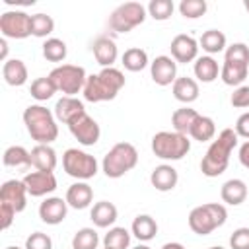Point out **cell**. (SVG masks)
<instances>
[{
    "label": "cell",
    "mask_w": 249,
    "mask_h": 249,
    "mask_svg": "<svg viewBox=\"0 0 249 249\" xmlns=\"http://www.w3.org/2000/svg\"><path fill=\"white\" fill-rule=\"evenodd\" d=\"M0 60H10L8 58V43H6V37H2L0 39Z\"/></svg>",
    "instance_id": "7dc6e473"
},
{
    "label": "cell",
    "mask_w": 249,
    "mask_h": 249,
    "mask_svg": "<svg viewBox=\"0 0 249 249\" xmlns=\"http://www.w3.org/2000/svg\"><path fill=\"white\" fill-rule=\"evenodd\" d=\"M243 6H245V10H247V14H249V0H245V2H243Z\"/></svg>",
    "instance_id": "f907efd6"
},
{
    "label": "cell",
    "mask_w": 249,
    "mask_h": 249,
    "mask_svg": "<svg viewBox=\"0 0 249 249\" xmlns=\"http://www.w3.org/2000/svg\"><path fill=\"white\" fill-rule=\"evenodd\" d=\"M29 93L33 99L37 101H47L51 99L54 93H56V86L53 84V80L49 76H41V78H35L31 82V88H29Z\"/></svg>",
    "instance_id": "d590c367"
},
{
    "label": "cell",
    "mask_w": 249,
    "mask_h": 249,
    "mask_svg": "<svg viewBox=\"0 0 249 249\" xmlns=\"http://www.w3.org/2000/svg\"><path fill=\"white\" fill-rule=\"evenodd\" d=\"M237 156H239L241 165L249 169V140H245V142L239 146V154H237Z\"/></svg>",
    "instance_id": "bcb514c9"
},
{
    "label": "cell",
    "mask_w": 249,
    "mask_h": 249,
    "mask_svg": "<svg viewBox=\"0 0 249 249\" xmlns=\"http://www.w3.org/2000/svg\"><path fill=\"white\" fill-rule=\"evenodd\" d=\"M208 249H226V247H222V245H214V247H208Z\"/></svg>",
    "instance_id": "816d5d0a"
},
{
    "label": "cell",
    "mask_w": 249,
    "mask_h": 249,
    "mask_svg": "<svg viewBox=\"0 0 249 249\" xmlns=\"http://www.w3.org/2000/svg\"><path fill=\"white\" fill-rule=\"evenodd\" d=\"M16 214H18V212H16L10 204L0 202V226H2V230H8V228L12 226V222H14Z\"/></svg>",
    "instance_id": "ee69618b"
},
{
    "label": "cell",
    "mask_w": 249,
    "mask_h": 249,
    "mask_svg": "<svg viewBox=\"0 0 249 249\" xmlns=\"http://www.w3.org/2000/svg\"><path fill=\"white\" fill-rule=\"evenodd\" d=\"M161 249H187V247H183V245L177 243V241H169V243H163Z\"/></svg>",
    "instance_id": "c3c4849f"
},
{
    "label": "cell",
    "mask_w": 249,
    "mask_h": 249,
    "mask_svg": "<svg viewBox=\"0 0 249 249\" xmlns=\"http://www.w3.org/2000/svg\"><path fill=\"white\" fill-rule=\"evenodd\" d=\"M206 10H208L206 0H181L179 2V12L187 19H196V18L204 16Z\"/></svg>",
    "instance_id": "f35d334b"
},
{
    "label": "cell",
    "mask_w": 249,
    "mask_h": 249,
    "mask_svg": "<svg viewBox=\"0 0 249 249\" xmlns=\"http://www.w3.org/2000/svg\"><path fill=\"white\" fill-rule=\"evenodd\" d=\"M121 62H123V66H124L128 72H140V70H144V68L150 64L146 51L140 49V47H130V49H126V51L123 53V56H121Z\"/></svg>",
    "instance_id": "1f68e13d"
},
{
    "label": "cell",
    "mask_w": 249,
    "mask_h": 249,
    "mask_svg": "<svg viewBox=\"0 0 249 249\" xmlns=\"http://www.w3.org/2000/svg\"><path fill=\"white\" fill-rule=\"evenodd\" d=\"M220 196L226 204L230 206H239L245 202L247 198V185L245 181L241 179H228L224 185H222V191H220Z\"/></svg>",
    "instance_id": "d4e9b609"
},
{
    "label": "cell",
    "mask_w": 249,
    "mask_h": 249,
    "mask_svg": "<svg viewBox=\"0 0 249 249\" xmlns=\"http://www.w3.org/2000/svg\"><path fill=\"white\" fill-rule=\"evenodd\" d=\"M216 134V124H214V119L210 117H204V115H198L195 124L191 126V132L189 136L193 140H198V142H208L212 140Z\"/></svg>",
    "instance_id": "d6a6232c"
},
{
    "label": "cell",
    "mask_w": 249,
    "mask_h": 249,
    "mask_svg": "<svg viewBox=\"0 0 249 249\" xmlns=\"http://www.w3.org/2000/svg\"><path fill=\"white\" fill-rule=\"evenodd\" d=\"M171 89H173V97L177 101L185 103V105H189V103H193V101L198 99V82L193 80V78H189V76L177 78L173 82Z\"/></svg>",
    "instance_id": "cb8c5ba5"
},
{
    "label": "cell",
    "mask_w": 249,
    "mask_h": 249,
    "mask_svg": "<svg viewBox=\"0 0 249 249\" xmlns=\"http://www.w3.org/2000/svg\"><path fill=\"white\" fill-rule=\"evenodd\" d=\"M177 181H179V173L173 165L169 163H161L158 167L152 169L150 173V183L156 191L160 193H167V191H173L177 187Z\"/></svg>",
    "instance_id": "d6986e66"
},
{
    "label": "cell",
    "mask_w": 249,
    "mask_h": 249,
    "mask_svg": "<svg viewBox=\"0 0 249 249\" xmlns=\"http://www.w3.org/2000/svg\"><path fill=\"white\" fill-rule=\"evenodd\" d=\"M53 113H54L56 121H60V123H64V124H70L72 121H76L80 115L86 113V107H84V103H82L78 97L62 95V97L56 101Z\"/></svg>",
    "instance_id": "ac0fdd59"
},
{
    "label": "cell",
    "mask_w": 249,
    "mask_h": 249,
    "mask_svg": "<svg viewBox=\"0 0 249 249\" xmlns=\"http://www.w3.org/2000/svg\"><path fill=\"white\" fill-rule=\"evenodd\" d=\"M123 88H124V74L119 68L111 66V68H101V72L97 74H89L82 93L86 101L99 103V101L115 99Z\"/></svg>",
    "instance_id": "7a4b0ae2"
},
{
    "label": "cell",
    "mask_w": 249,
    "mask_h": 249,
    "mask_svg": "<svg viewBox=\"0 0 249 249\" xmlns=\"http://www.w3.org/2000/svg\"><path fill=\"white\" fill-rule=\"evenodd\" d=\"M249 74V62H241V60H233V58H224L222 70H220V78L226 86H235L239 88L245 78Z\"/></svg>",
    "instance_id": "ffe728a7"
},
{
    "label": "cell",
    "mask_w": 249,
    "mask_h": 249,
    "mask_svg": "<svg viewBox=\"0 0 249 249\" xmlns=\"http://www.w3.org/2000/svg\"><path fill=\"white\" fill-rule=\"evenodd\" d=\"M231 249H249V228H237L230 235Z\"/></svg>",
    "instance_id": "b9f144b4"
},
{
    "label": "cell",
    "mask_w": 249,
    "mask_h": 249,
    "mask_svg": "<svg viewBox=\"0 0 249 249\" xmlns=\"http://www.w3.org/2000/svg\"><path fill=\"white\" fill-rule=\"evenodd\" d=\"M25 249H53V239L43 231H33L25 239Z\"/></svg>",
    "instance_id": "60d3db41"
},
{
    "label": "cell",
    "mask_w": 249,
    "mask_h": 249,
    "mask_svg": "<svg viewBox=\"0 0 249 249\" xmlns=\"http://www.w3.org/2000/svg\"><path fill=\"white\" fill-rule=\"evenodd\" d=\"M23 124L29 132V136L37 144H51L58 138V124L56 117L51 109L45 105H29L23 111Z\"/></svg>",
    "instance_id": "3957f363"
},
{
    "label": "cell",
    "mask_w": 249,
    "mask_h": 249,
    "mask_svg": "<svg viewBox=\"0 0 249 249\" xmlns=\"http://www.w3.org/2000/svg\"><path fill=\"white\" fill-rule=\"evenodd\" d=\"M23 185L27 189V195L31 196H45L56 189V177L53 171H31L23 179Z\"/></svg>",
    "instance_id": "5bb4252c"
},
{
    "label": "cell",
    "mask_w": 249,
    "mask_h": 249,
    "mask_svg": "<svg viewBox=\"0 0 249 249\" xmlns=\"http://www.w3.org/2000/svg\"><path fill=\"white\" fill-rule=\"evenodd\" d=\"M233 130L237 132V136L249 140V111L243 113V115H239V119L235 121V128Z\"/></svg>",
    "instance_id": "f6af8a7d"
},
{
    "label": "cell",
    "mask_w": 249,
    "mask_h": 249,
    "mask_svg": "<svg viewBox=\"0 0 249 249\" xmlns=\"http://www.w3.org/2000/svg\"><path fill=\"white\" fill-rule=\"evenodd\" d=\"M117 216H119V210L109 200H99L89 210V218L97 228H111L117 222Z\"/></svg>",
    "instance_id": "7402d4cb"
},
{
    "label": "cell",
    "mask_w": 249,
    "mask_h": 249,
    "mask_svg": "<svg viewBox=\"0 0 249 249\" xmlns=\"http://www.w3.org/2000/svg\"><path fill=\"white\" fill-rule=\"evenodd\" d=\"M91 51H93V56L97 60V64H101L103 68H111L119 56V49H117V43L107 37V35H99L93 43H91Z\"/></svg>",
    "instance_id": "e0dca14e"
},
{
    "label": "cell",
    "mask_w": 249,
    "mask_h": 249,
    "mask_svg": "<svg viewBox=\"0 0 249 249\" xmlns=\"http://www.w3.org/2000/svg\"><path fill=\"white\" fill-rule=\"evenodd\" d=\"M2 161L6 167L27 169L31 165V152H27L23 146H10V148H6Z\"/></svg>",
    "instance_id": "f546056e"
},
{
    "label": "cell",
    "mask_w": 249,
    "mask_h": 249,
    "mask_svg": "<svg viewBox=\"0 0 249 249\" xmlns=\"http://www.w3.org/2000/svg\"><path fill=\"white\" fill-rule=\"evenodd\" d=\"M150 76L154 84L161 88L173 86V82L177 80V62L167 54H160L150 62Z\"/></svg>",
    "instance_id": "7c38bea8"
},
{
    "label": "cell",
    "mask_w": 249,
    "mask_h": 249,
    "mask_svg": "<svg viewBox=\"0 0 249 249\" xmlns=\"http://www.w3.org/2000/svg\"><path fill=\"white\" fill-rule=\"evenodd\" d=\"M237 132L233 128H224L216 140L208 146L204 158L200 160V171L206 177H218L228 169L230 156L237 146Z\"/></svg>",
    "instance_id": "6da1fadb"
},
{
    "label": "cell",
    "mask_w": 249,
    "mask_h": 249,
    "mask_svg": "<svg viewBox=\"0 0 249 249\" xmlns=\"http://www.w3.org/2000/svg\"><path fill=\"white\" fill-rule=\"evenodd\" d=\"M198 47H202V51L208 53V56L218 54V53L226 51V35L218 29H208V31L202 33V37L198 41Z\"/></svg>",
    "instance_id": "4dcf8cb0"
},
{
    "label": "cell",
    "mask_w": 249,
    "mask_h": 249,
    "mask_svg": "<svg viewBox=\"0 0 249 249\" xmlns=\"http://www.w3.org/2000/svg\"><path fill=\"white\" fill-rule=\"evenodd\" d=\"M56 161V152L51 144H37L31 150V165L37 171H54Z\"/></svg>",
    "instance_id": "603a6c76"
},
{
    "label": "cell",
    "mask_w": 249,
    "mask_h": 249,
    "mask_svg": "<svg viewBox=\"0 0 249 249\" xmlns=\"http://www.w3.org/2000/svg\"><path fill=\"white\" fill-rule=\"evenodd\" d=\"M148 10L140 2H124L117 6L109 16V27L117 33H128L134 27L142 25Z\"/></svg>",
    "instance_id": "ba28073f"
},
{
    "label": "cell",
    "mask_w": 249,
    "mask_h": 249,
    "mask_svg": "<svg viewBox=\"0 0 249 249\" xmlns=\"http://www.w3.org/2000/svg\"><path fill=\"white\" fill-rule=\"evenodd\" d=\"M99 235L93 228H80L72 237V249H97Z\"/></svg>",
    "instance_id": "74e56055"
},
{
    "label": "cell",
    "mask_w": 249,
    "mask_h": 249,
    "mask_svg": "<svg viewBox=\"0 0 249 249\" xmlns=\"http://www.w3.org/2000/svg\"><path fill=\"white\" fill-rule=\"evenodd\" d=\"M6 249H19V247H16V245H10V247H6Z\"/></svg>",
    "instance_id": "f5cc1de1"
},
{
    "label": "cell",
    "mask_w": 249,
    "mask_h": 249,
    "mask_svg": "<svg viewBox=\"0 0 249 249\" xmlns=\"http://www.w3.org/2000/svg\"><path fill=\"white\" fill-rule=\"evenodd\" d=\"M191 150V140L187 134L175 130H161L152 136V152L160 160L177 161L183 160Z\"/></svg>",
    "instance_id": "8992f818"
},
{
    "label": "cell",
    "mask_w": 249,
    "mask_h": 249,
    "mask_svg": "<svg viewBox=\"0 0 249 249\" xmlns=\"http://www.w3.org/2000/svg\"><path fill=\"white\" fill-rule=\"evenodd\" d=\"M171 58L175 62H181V64H187V62H193L198 58V41L191 35H185V33H179L173 37L171 45Z\"/></svg>",
    "instance_id": "4fadbf2b"
},
{
    "label": "cell",
    "mask_w": 249,
    "mask_h": 249,
    "mask_svg": "<svg viewBox=\"0 0 249 249\" xmlns=\"http://www.w3.org/2000/svg\"><path fill=\"white\" fill-rule=\"evenodd\" d=\"M2 76H4L8 86L19 88V86H23L27 82V66L19 58H10L2 66Z\"/></svg>",
    "instance_id": "484cf974"
},
{
    "label": "cell",
    "mask_w": 249,
    "mask_h": 249,
    "mask_svg": "<svg viewBox=\"0 0 249 249\" xmlns=\"http://www.w3.org/2000/svg\"><path fill=\"white\" fill-rule=\"evenodd\" d=\"M68 54V47L62 39H56V37H49L45 43H43V56L49 60V62H62Z\"/></svg>",
    "instance_id": "e575fe53"
},
{
    "label": "cell",
    "mask_w": 249,
    "mask_h": 249,
    "mask_svg": "<svg viewBox=\"0 0 249 249\" xmlns=\"http://www.w3.org/2000/svg\"><path fill=\"white\" fill-rule=\"evenodd\" d=\"M138 163V152L130 142H117L103 158L101 169L109 179H119Z\"/></svg>",
    "instance_id": "5b68a950"
},
{
    "label": "cell",
    "mask_w": 249,
    "mask_h": 249,
    "mask_svg": "<svg viewBox=\"0 0 249 249\" xmlns=\"http://www.w3.org/2000/svg\"><path fill=\"white\" fill-rule=\"evenodd\" d=\"M54 31V19L49 14H33L31 16V35L39 39H47Z\"/></svg>",
    "instance_id": "8d00e7d4"
},
{
    "label": "cell",
    "mask_w": 249,
    "mask_h": 249,
    "mask_svg": "<svg viewBox=\"0 0 249 249\" xmlns=\"http://www.w3.org/2000/svg\"><path fill=\"white\" fill-rule=\"evenodd\" d=\"M91 200H93V189L86 181H76L66 191V202H68V206H72L76 210L88 208L91 204Z\"/></svg>",
    "instance_id": "44dd1931"
},
{
    "label": "cell",
    "mask_w": 249,
    "mask_h": 249,
    "mask_svg": "<svg viewBox=\"0 0 249 249\" xmlns=\"http://www.w3.org/2000/svg\"><path fill=\"white\" fill-rule=\"evenodd\" d=\"M62 167L70 177L78 181H88L97 175V160L78 148H68L62 154Z\"/></svg>",
    "instance_id": "9c48e42d"
},
{
    "label": "cell",
    "mask_w": 249,
    "mask_h": 249,
    "mask_svg": "<svg viewBox=\"0 0 249 249\" xmlns=\"http://www.w3.org/2000/svg\"><path fill=\"white\" fill-rule=\"evenodd\" d=\"M196 117H198V113H196L195 109L187 107V105H185V107H181V109H175V111H173V115H171V124H173V130L189 136L191 126L195 124Z\"/></svg>",
    "instance_id": "f1b7e54d"
},
{
    "label": "cell",
    "mask_w": 249,
    "mask_h": 249,
    "mask_svg": "<svg viewBox=\"0 0 249 249\" xmlns=\"http://www.w3.org/2000/svg\"><path fill=\"white\" fill-rule=\"evenodd\" d=\"M195 76H196V80L198 82H204V84H210V82H214L216 78H218V74H220V66H218V62L212 58V56H208V54H204V56H198L196 60H195Z\"/></svg>",
    "instance_id": "83f0119b"
},
{
    "label": "cell",
    "mask_w": 249,
    "mask_h": 249,
    "mask_svg": "<svg viewBox=\"0 0 249 249\" xmlns=\"http://www.w3.org/2000/svg\"><path fill=\"white\" fill-rule=\"evenodd\" d=\"M130 233H132L138 241H150V239H154L156 233H158V222H156L150 214H138V216L132 220Z\"/></svg>",
    "instance_id": "4316f807"
},
{
    "label": "cell",
    "mask_w": 249,
    "mask_h": 249,
    "mask_svg": "<svg viewBox=\"0 0 249 249\" xmlns=\"http://www.w3.org/2000/svg\"><path fill=\"white\" fill-rule=\"evenodd\" d=\"M0 202L10 204L16 212H23L27 206V189L23 181L10 179L0 187Z\"/></svg>",
    "instance_id": "9a60e30c"
},
{
    "label": "cell",
    "mask_w": 249,
    "mask_h": 249,
    "mask_svg": "<svg viewBox=\"0 0 249 249\" xmlns=\"http://www.w3.org/2000/svg\"><path fill=\"white\" fill-rule=\"evenodd\" d=\"M0 31L6 39H25L31 35V16L23 10H10L0 16Z\"/></svg>",
    "instance_id": "30bf717a"
},
{
    "label": "cell",
    "mask_w": 249,
    "mask_h": 249,
    "mask_svg": "<svg viewBox=\"0 0 249 249\" xmlns=\"http://www.w3.org/2000/svg\"><path fill=\"white\" fill-rule=\"evenodd\" d=\"M68 130L82 146H93V144H97V140L101 136V128H99L97 121L93 117H89L88 113H84L76 121H72L68 124Z\"/></svg>",
    "instance_id": "8fae6325"
},
{
    "label": "cell",
    "mask_w": 249,
    "mask_h": 249,
    "mask_svg": "<svg viewBox=\"0 0 249 249\" xmlns=\"http://www.w3.org/2000/svg\"><path fill=\"white\" fill-rule=\"evenodd\" d=\"M130 245V231L126 228H109L103 237V249H128Z\"/></svg>",
    "instance_id": "836d02e7"
},
{
    "label": "cell",
    "mask_w": 249,
    "mask_h": 249,
    "mask_svg": "<svg viewBox=\"0 0 249 249\" xmlns=\"http://www.w3.org/2000/svg\"><path fill=\"white\" fill-rule=\"evenodd\" d=\"M49 78L56 86V91H62L64 95L74 97L78 91L84 89L86 80H88V74L78 64H60V66H56V68L51 70Z\"/></svg>",
    "instance_id": "52a82bcc"
},
{
    "label": "cell",
    "mask_w": 249,
    "mask_h": 249,
    "mask_svg": "<svg viewBox=\"0 0 249 249\" xmlns=\"http://www.w3.org/2000/svg\"><path fill=\"white\" fill-rule=\"evenodd\" d=\"M132 249H150L148 245H136V247H132Z\"/></svg>",
    "instance_id": "681fc988"
},
{
    "label": "cell",
    "mask_w": 249,
    "mask_h": 249,
    "mask_svg": "<svg viewBox=\"0 0 249 249\" xmlns=\"http://www.w3.org/2000/svg\"><path fill=\"white\" fill-rule=\"evenodd\" d=\"M146 10H148V14H150L154 19H158V21H165V19L171 18L175 6H173L171 0H150V4H148Z\"/></svg>",
    "instance_id": "ab89813d"
},
{
    "label": "cell",
    "mask_w": 249,
    "mask_h": 249,
    "mask_svg": "<svg viewBox=\"0 0 249 249\" xmlns=\"http://www.w3.org/2000/svg\"><path fill=\"white\" fill-rule=\"evenodd\" d=\"M230 103L237 109H247L249 107V86H239L233 89L231 97H230Z\"/></svg>",
    "instance_id": "7bdbcfd3"
},
{
    "label": "cell",
    "mask_w": 249,
    "mask_h": 249,
    "mask_svg": "<svg viewBox=\"0 0 249 249\" xmlns=\"http://www.w3.org/2000/svg\"><path fill=\"white\" fill-rule=\"evenodd\" d=\"M66 212H68V202L66 198L60 196H47L39 204V218L49 226H58L60 222H64Z\"/></svg>",
    "instance_id": "2e32d148"
},
{
    "label": "cell",
    "mask_w": 249,
    "mask_h": 249,
    "mask_svg": "<svg viewBox=\"0 0 249 249\" xmlns=\"http://www.w3.org/2000/svg\"><path fill=\"white\" fill-rule=\"evenodd\" d=\"M228 220V210L220 202H206L195 206L189 212V228L198 235H208L216 228H222Z\"/></svg>",
    "instance_id": "277c9868"
}]
</instances>
